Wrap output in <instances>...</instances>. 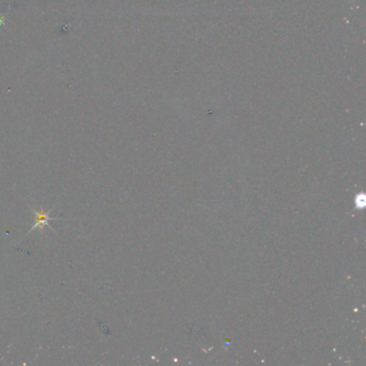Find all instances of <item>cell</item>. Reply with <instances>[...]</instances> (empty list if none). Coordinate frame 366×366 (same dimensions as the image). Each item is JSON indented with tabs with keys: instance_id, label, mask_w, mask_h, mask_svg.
I'll use <instances>...</instances> for the list:
<instances>
[{
	"instance_id": "1",
	"label": "cell",
	"mask_w": 366,
	"mask_h": 366,
	"mask_svg": "<svg viewBox=\"0 0 366 366\" xmlns=\"http://www.w3.org/2000/svg\"><path fill=\"white\" fill-rule=\"evenodd\" d=\"M32 213H33V215H35V225L32 226V228L30 229V231H29L28 233H30L31 231H33V230H35V229H36V228H38V227H40V228L48 227L50 230H53V229H52V227L49 226V221H50V220H55V219H58V218H59V217H50V216L48 215V213H47V212H45V211L43 210V207H42V206H41L40 211H38V210H33V211H32Z\"/></svg>"
}]
</instances>
